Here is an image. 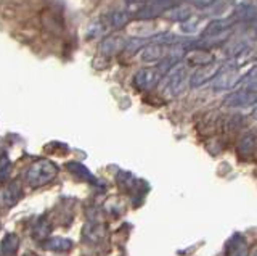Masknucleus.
<instances>
[{
	"label": "nucleus",
	"instance_id": "f257e3e1",
	"mask_svg": "<svg viewBox=\"0 0 257 256\" xmlns=\"http://www.w3.org/2000/svg\"><path fill=\"white\" fill-rule=\"evenodd\" d=\"M56 174H58V167L50 159H37L36 163H32L28 169L24 178H26V184L32 189L47 186L48 182H52Z\"/></svg>",
	"mask_w": 257,
	"mask_h": 256
},
{
	"label": "nucleus",
	"instance_id": "f03ea898",
	"mask_svg": "<svg viewBox=\"0 0 257 256\" xmlns=\"http://www.w3.org/2000/svg\"><path fill=\"white\" fill-rule=\"evenodd\" d=\"M187 81L190 79L187 77V73L185 69L175 63V65L171 68V71L166 74V82H164V94L169 95V97H179L187 89Z\"/></svg>",
	"mask_w": 257,
	"mask_h": 256
},
{
	"label": "nucleus",
	"instance_id": "7ed1b4c3",
	"mask_svg": "<svg viewBox=\"0 0 257 256\" xmlns=\"http://www.w3.org/2000/svg\"><path fill=\"white\" fill-rule=\"evenodd\" d=\"M161 77H163V74L159 73L158 66L156 68H142L140 71L135 73L134 84L137 89H140V91H150L159 82Z\"/></svg>",
	"mask_w": 257,
	"mask_h": 256
},
{
	"label": "nucleus",
	"instance_id": "20e7f679",
	"mask_svg": "<svg viewBox=\"0 0 257 256\" xmlns=\"http://www.w3.org/2000/svg\"><path fill=\"white\" fill-rule=\"evenodd\" d=\"M142 61L151 63V61H163L164 58L171 57V47L163 42H150L145 49L140 52Z\"/></svg>",
	"mask_w": 257,
	"mask_h": 256
},
{
	"label": "nucleus",
	"instance_id": "39448f33",
	"mask_svg": "<svg viewBox=\"0 0 257 256\" xmlns=\"http://www.w3.org/2000/svg\"><path fill=\"white\" fill-rule=\"evenodd\" d=\"M220 68L222 66H217V65H207V66H201L198 68L195 73L190 76V86L191 87H201L204 86L206 82L212 81V79L220 73Z\"/></svg>",
	"mask_w": 257,
	"mask_h": 256
},
{
	"label": "nucleus",
	"instance_id": "423d86ee",
	"mask_svg": "<svg viewBox=\"0 0 257 256\" xmlns=\"http://www.w3.org/2000/svg\"><path fill=\"white\" fill-rule=\"evenodd\" d=\"M124 39L120 37V36H108V37H104L103 41L100 42V47H98V50H100V55H103V57H112V55H116L117 52L120 50H124Z\"/></svg>",
	"mask_w": 257,
	"mask_h": 256
},
{
	"label": "nucleus",
	"instance_id": "0eeeda50",
	"mask_svg": "<svg viewBox=\"0 0 257 256\" xmlns=\"http://www.w3.org/2000/svg\"><path fill=\"white\" fill-rule=\"evenodd\" d=\"M241 79V74L236 73L235 69H227V71H220L219 74H217L212 81H214V87L215 89H220V91H227V89H231V87H235Z\"/></svg>",
	"mask_w": 257,
	"mask_h": 256
},
{
	"label": "nucleus",
	"instance_id": "6e6552de",
	"mask_svg": "<svg viewBox=\"0 0 257 256\" xmlns=\"http://www.w3.org/2000/svg\"><path fill=\"white\" fill-rule=\"evenodd\" d=\"M163 17L166 20H171V21H187L188 18L193 17V5H174V7H169L167 10H164Z\"/></svg>",
	"mask_w": 257,
	"mask_h": 256
},
{
	"label": "nucleus",
	"instance_id": "1a4fd4ad",
	"mask_svg": "<svg viewBox=\"0 0 257 256\" xmlns=\"http://www.w3.org/2000/svg\"><path fill=\"white\" fill-rule=\"evenodd\" d=\"M21 197H23V192L18 184H10V186H7L0 190V205L5 208H10L18 203Z\"/></svg>",
	"mask_w": 257,
	"mask_h": 256
},
{
	"label": "nucleus",
	"instance_id": "9d476101",
	"mask_svg": "<svg viewBox=\"0 0 257 256\" xmlns=\"http://www.w3.org/2000/svg\"><path fill=\"white\" fill-rule=\"evenodd\" d=\"M185 61H187V65H190V66L201 68V66L212 65V63H214V55L209 53L204 49H196V50L187 53V58H185Z\"/></svg>",
	"mask_w": 257,
	"mask_h": 256
},
{
	"label": "nucleus",
	"instance_id": "9b49d317",
	"mask_svg": "<svg viewBox=\"0 0 257 256\" xmlns=\"http://www.w3.org/2000/svg\"><path fill=\"white\" fill-rule=\"evenodd\" d=\"M255 100H257V94L252 92V91H249L246 87L244 91L231 94L230 97L225 100V105H228V107H246V105H252Z\"/></svg>",
	"mask_w": 257,
	"mask_h": 256
},
{
	"label": "nucleus",
	"instance_id": "f8f14e48",
	"mask_svg": "<svg viewBox=\"0 0 257 256\" xmlns=\"http://www.w3.org/2000/svg\"><path fill=\"white\" fill-rule=\"evenodd\" d=\"M231 25H233V20L227 18V20H214L211 21L209 25L206 26L203 37H212L217 34H223V33H228L231 31Z\"/></svg>",
	"mask_w": 257,
	"mask_h": 256
},
{
	"label": "nucleus",
	"instance_id": "ddd939ff",
	"mask_svg": "<svg viewBox=\"0 0 257 256\" xmlns=\"http://www.w3.org/2000/svg\"><path fill=\"white\" fill-rule=\"evenodd\" d=\"M18 246H20L18 235L10 232V234H5L2 242H0V253H2V256H16Z\"/></svg>",
	"mask_w": 257,
	"mask_h": 256
},
{
	"label": "nucleus",
	"instance_id": "4468645a",
	"mask_svg": "<svg viewBox=\"0 0 257 256\" xmlns=\"http://www.w3.org/2000/svg\"><path fill=\"white\" fill-rule=\"evenodd\" d=\"M45 248H47V250H50V251H58V253L69 251L72 248V240L63 238V237H53V238L47 240Z\"/></svg>",
	"mask_w": 257,
	"mask_h": 256
},
{
	"label": "nucleus",
	"instance_id": "2eb2a0df",
	"mask_svg": "<svg viewBox=\"0 0 257 256\" xmlns=\"http://www.w3.org/2000/svg\"><path fill=\"white\" fill-rule=\"evenodd\" d=\"M206 20L201 17H191L180 25V31L183 34H195L199 29H206Z\"/></svg>",
	"mask_w": 257,
	"mask_h": 256
},
{
	"label": "nucleus",
	"instance_id": "dca6fc26",
	"mask_svg": "<svg viewBox=\"0 0 257 256\" xmlns=\"http://www.w3.org/2000/svg\"><path fill=\"white\" fill-rule=\"evenodd\" d=\"M108 21H109V25L112 28L120 29V28H124V26L128 25V21H131V15H128L125 10H116L108 17Z\"/></svg>",
	"mask_w": 257,
	"mask_h": 256
},
{
	"label": "nucleus",
	"instance_id": "f3484780",
	"mask_svg": "<svg viewBox=\"0 0 257 256\" xmlns=\"http://www.w3.org/2000/svg\"><path fill=\"white\" fill-rule=\"evenodd\" d=\"M148 44H150V42H148V39L135 37V39H132V41L125 42L122 53H124V55H128V57H132V55H135L137 52H142Z\"/></svg>",
	"mask_w": 257,
	"mask_h": 256
},
{
	"label": "nucleus",
	"instance_id": "a211bd4d",
	"mask_svg": "<svg viewBox=\"0 0 257 256\" xmlns=\"http://www.w3.org/2000/svg\"><path fill=\"white\" fill-rule=\"evenodd\" d=\"M246 50H247V44L238 41V42H228L227 47L223 49V53L227 58H236V57H241Z\"/></svg>",
	"mask_w": 257,
	"mask_h": 256
},
{
	"label": "nucleus",
	"instance_id": "6ab92c4d",
	"mask_svg": "<svg viewBox=\"0 0 257 256\" xmlns=\"http://www.w3.org/2000/svg\"><path fill=\"white\" fill-rule=\"evenodd\" d=\"M254 148H255V137L252 134H247L239 140V150L241 151H247V153H251Z\"/></svg>",
	"mask_w": 257,
	"mask_h": 256
},
{
	"label": "nucleus",
	"instance_id": "aec40b11",
	"mask_svg": "<svg viewBox=\"0 0 257 256\" xmlns=\"http://www.w3.org/2000/svg\"><path fill=\"white\" fill-rule=\"evenodd\" d=\"M48 232H50V226L45 222V219L40 221L37 226L34 227V237L39 240V238H45L48 235Z\"/></svg>",
	"mask_w": 257,
	"mask_h": 256
},
{
	"label": "nucleus",
	"instance_id": "412c9836",
	"mask_svg": "<svg viewBox=\"0 0 257 256\" xmlns=\"http://www.w3.org/2000/svg\"><path fill=\"white\" fill-rule=\"evenodd\" d=\"M87 230H90V234H84L85 238H88V242H98V240L103 238V229L98 226H92V227H87Z\"/></svg>",
	"mask_w": 257,
	"mask_h": 256
},
{
	"label": "nucleus",
	"instance_id": "4be33fe9",
	"mask_svg": "<svg viewBox=\"0 0 257 256\" xmlns=\"http://www.w3.org/2000/svg\"><path fill=\"white\" fill-rule=\"evenodd\" d=\"M104 31V26H103V23H100V21H96V23H93V25L88 28V34H87V37H96V36H100L101 33Z\"/></svg>",
	"mask_w": 257,
	"mask_h": 256
},
{
	"label": "nucleus",
	"instance_id": "5701e85b",
	"mask_svg": "<svg viewBox=\"0 0 257 256\" xmlns=\"http://www.w3.org/2000/svg\"><path fill=\"white\" fill-rule=\"evenodd\" d=\"M106 66H108V57L98 55V57L93 60V68H96V69H104Z\"/></svg>",
	"mask_w": 257,
	"mask_h": 256
},
{
	"label": "nucleus",
	"instance_id": "b1692460",
	"mask_svg": "<svg viewBox=\"0 0 257 256\" xmlns=\"http://www.w3.org/2000/svg\"><path fill=\"white\" fill-rule=\"evenodd\" d=\"M215 0H191V5L193 7H198V9H204V7L212 5Z\"/></svg>",
	"mask_w": 257,
	"mask_h": 256
},
{
	"label": "nucleus",
	"instance_id": "393cba45",
	"mask_svg": "<svg viewBox=\"0 0 257 256\" xmlns=\"http://www.w3.org/2000/svg\"><path fill=\"white\" fill-rule=\"evenodd\" d=\"M8 169H10V161H8V158H2V163H0V176L2 178H5V174L8 173Z\"/></svg>",
	"mask_w": 257,
	"mask_h": 256
},
{
	"label": "nucleus",
	"instance_id": "a878e982",
	"mask_svg": "<svg viewBox=\"0 0 257 256\" xmlns=\"http://www.w3.org/2000/svg\"><path fill=\"white\" fill-rule=\"evenodd\" d=\"M251 118L257 119V100L252 103V110H251Z\"/></svg>",
	"mask_w": 257,
	"mask_h": 256
},
{
	"label": "nucleus",
	"instance_id": "bb28decb",
	"mask_svg": "<svg viewBox=\"0 0 257 256\" xmlns=\"http://www.w3.org/2000/svg\"><path fill=\"white\" fill-rule=\"evenodd\" d=\"M127 2H145V0H127Z\"/></svg>",
	"mask_w": 257,
	"mask_h": 256
},
{
	"label": "nucleus",
	"instance_id": "cd10ccee",
	"mask_svg": "<svg viewBox=\"0 0 257 256\" xmlns=\"http://www.w3.org/2000/svg\"><path fill=\"white\" fill-rule=\"evenodd\" d=\"M254 256H257V250H255V251H254Z\"/></svg>",
	"mask_w": 257,
	"mask_h": 256
}]
</instances>
